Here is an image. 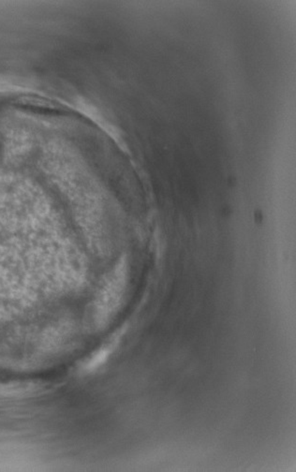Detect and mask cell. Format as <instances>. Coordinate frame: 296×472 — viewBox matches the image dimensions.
Instances as JSON below:
<instances>
[{
	"mask_svg": "<svg viewBox=\"0 0 296 472\" xmlns=\"http://www.w3.org/2000/svg\"><path fill=\"white\" fill-rule=\"evenodd\" d=\"M124 267L123 264L119 265L111 278L107 279L100 293L99 306L97 309V320L100 323L108 320L111 313L114 312L119 304V299L121 298L123 287H124Z\"/></svg>",
	"mask_w": 296,
	"mask_h": 472,
	"instance_id": "6da1fadb",
	"label": "cell"
},
{
	"mask_svg": "<svg viewBox=\"0 0 296 472\" xmlns=\"http://www.w3.org/2000/svg\"><path fill=\"white\" fill-rule=\"evenodd\" d=\"M110 353V347L100 349L99 351H97L96 353L93 354V356H91L88 361L86 363L83 368V371L88 373L93 372L94 370L102 367V365L107 361Z\"/></svg>",
	"mask_w": 296,
	"mask_h": 472,
	"instance_id": "7a4b0ae2",
	"label": "cell"
}]
</instances>
